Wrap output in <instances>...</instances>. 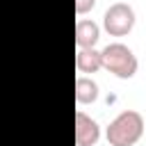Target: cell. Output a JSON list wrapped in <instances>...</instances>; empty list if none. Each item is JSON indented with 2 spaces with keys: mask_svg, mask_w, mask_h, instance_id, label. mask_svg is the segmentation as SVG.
Segmentation results:
<instances>
[{
  "mask_svg": "<svg viewBox=\"0 0 146 146\" xmlns=\"http://www.w3.org/2000/svg\"><path fill=\"white\" fill-rule=\"evenodd\" d=\"M75 66L80 73H96L98 68H103V52L96 48H78Z\"/></svg>",
  "mask_w": 146,
  "mask_h": 146,
  "instance_id": "obj_6",
  "label": "cell"
},
{
  "mask_svg": "<svg viewBox=\"0 0 146 146\" xmlns=\"http://www.w3.org/2000/svg\"><path fill=\"white\" fill-rule=\"evenodd\" d=\"M144 132V116L135 110H123L119 116H114L107 125V141L110 146H132L139 141Z\"/></svg>",
  "mask_w": 146,
  "mask_h": 146,
  "instance_id": "obj_1",
  "label": "cell"
},
{
  "mask_svg": "<svg viewBox=\"0 0 146 146\" xmlns=\"http://www.w3.org/2000/svg\"><path fill=\"white\" fill-rule=\"evenodd\" d=\"M100 139V125L84 112H75V146H94Z\"/></svg>",
  "mask_w": 146,
  "mask_h": 146,
  "instance_id": "obj_4",
  "label": "cell"
},
{
  "mask_svg": "<svg viewBox=\"0 0 146 146\" xmlns=\"http://www.w3.org/2000/svg\"><path fill=\"white\" fill-rule=\"evenodd\" d=\"M96 98H98V84H96L91 78L80 75V78L75 80V100L82 103V105H89V103H94Z\"/></svg>",
  "mask_w": 146,
  "mask_h": 146,
  "instance_id": "obj_7",
  "label": "cell"
},
{
  "mask_svg": "<svg viewBox=\"0 0 146 146\" xmlns=\"http://www.w3.org/2000/svg\"><path fill=\"white\" fill-rule=\"evenodd\" d=\"M100 39V27L91 18H80L75 23V43L78 48H94Z\"/></svg>",
  "mask_w": 146,
  "mask_h": 146,
  "instance_id": "obj_5",
  "label": "cell"
},
{
  "mask_svg": "<svg viewBox=\"0 0 146 146\" xmlns=\"http://www.w3.org/2000/svg\"><path fill=\"white\" fill-rule=\"evenodd\" d=\"M103 27L110 32V36H125L135 27V9L128 2L110 5L103 16Z\"/></svg>",
  "mask_w": 146,
  "mask_h": 146,
  "instance_id": "obj_3",
  "label": "cell"
},
{
  "mask_svg": "<svg viewBox=\"0 0 146 146\" xmlns=\"http://www.w3.org/2000/svg\"><path fill=\"white\" fill-rule=\"evenodd\" d=\"M96 7V0H75V14H87Z\"/></svg>",
  "mask_w": 146,
  "mask_h": 146,
  "instance_id": "obj_8",
  "label": "cell"
},
{
  "mask_svg": "<svg viewBox=\"0 0 146 146\" xmlns=\"http://www.w3.org/2000/svg\"><path fill=\"white\" fill-rule=\"evenodd\" d=\"M100 52H103V68H107V71L114 73L116 78L130 80V78L137 73L139 62H137L135 52H132L125 43H119V41L107 43Z\"/></svg>",
  "mask_w": 146,
  "mask_h": 146,
  "instance_id": "obj_2",
  "label": "cell"
}]
</instances>
